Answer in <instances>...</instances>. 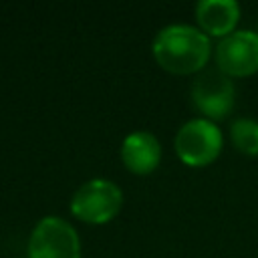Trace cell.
<instances>
[{
  "label": "cell",
  "mask_w": 258,
  "mask_h": 258,
  "mask_svg": "<svg viewBox=\"0 0 258 258\" xmlns=\"http://www.w3.org/2000/svg\"><path fill=\"white\" fill-rule=\"evenodd\" d=\"M28 258H81L77 230L62 218H42L28 240Z\"/></svg>",
  "instance_id": "4"
},
{
  "label": "cell",
  "mask_w": 258,
  "mask_h": 258,
  "mask_svg": "<svg viewBox=\"0 0 258 258\" xmlns=\"http://www.w3.org/2000/svg\"><path fill=\"white\" fill-rule=\"evenodd\" d=\"M216 64L228 77H248L258 71V32L236 30L216 50Z\"/></svg>",
  "instance_id": "6"
},
{
  "label": "cell",
  "mask_w": 258,
  "mask_h": 258,
  "mask_svg": "<svg viewBox=\"0 0 258 258\" xmlns=\"http://www.w3.org/2000/svg\"><path fill=\"white\" fill-rule=\"evenodd\" d=\"M196 18L202 30L212 36H224L234 30L240 18V4L236 0H200L196 4Z\"/></svg>",
  "instance_id": "8"
},
{
  "label": "cell",
  "mask_w": 258,
  "mask_h": 258,
  "mask_svg": "<svg viewBox=\"0 0 258 258\" xmlns=\"http://www.w3.org/2000/svg\"><path fill=\"white\" fill-rule=\"evenodd\" d=\"M121 159L125 167L137 175L151 173L161 159V145L147 131H133L121 143Z\"/></svg>",
  "instance_id": "7"
},
{
  "label": "cell",
  "mask_w": 258,
  "mask_h": 258,
  "mask_svg": "<svg viewBox=\"0 0 258 258\" xmlns=\"http://www.w3.org/2000/svg\"><path fill=\"white\" fill-rule=\"evenodd\" d=\"M121 206L123 194L119 185L103 177H95L83 183L71 200L73 216L89 224H105L113 220L119 214Z\"/></svg>",
  "instance_id": "2"
},
{
  "label": "cell",
  "mask_w": 258,
  "mask_h": 258,
  "mask_svg": "<svg viewBox=\"0 0 258 258\" xmlns=\"http://www.w3.org/2000/svg\"><path fill=\"white\" fill-rule=\"evenodd\" d=\"M234 83L220 69L204 71L191 83V103L210 119H226L234 107Z\"/></svg>",
  "instance_id": "5"
},
{
  "label": "cell",
  "mask_w": 258,
  "mask_h": 258,
  "mask_svg": "<svg viewBox=\"0 0 258 258\" xmlns=\"http://www.w3.org/2000/svg\"><path fill=\"white\" fill-rule=\"evenodd\" d=\"M230 135L234 145L246 155H258V121L240 117L232 123Z\"/></svg>",
  "instance_id": "9"
},
{
  "label": "cell",
  "mask_w": 258,
  "mask_h": 258,
  "mask_svg": "<svg viewBox=\"0 0 258 258\" xmlns=\"http://www.w3.org/2000/svg\"><path fill=\"white\" fill-rule=\"evenodd\" d=\"M151 50L161 69L175 75H189L206 67L212 44L196 26L169 24L155 34Z\"/></svg>",
  "instance_id": "1"
},
{
  "label": "cell",
  "mask_w": 258,
  "mask_h": 258,
  "mask_svg": "<svg viewBox=\"0 0 258 258\" xmlns=\"http://www.w3.org/2000/svg\"><path fill=\"white\" fill-rule=\"evenodd\" d=\"M222 131L210 119H191L175 135V151L185 165L202 167L212 163L222 151Z\"/></svg>",
  "instance_id": "3"
}]
</instances>
